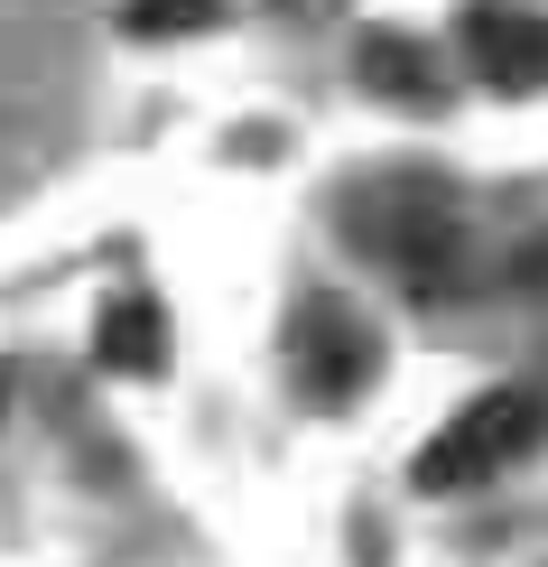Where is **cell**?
Here are the masks:
<instances>
[{
    "mask_svg": "<svg viewBox=\"0 0 548 567\" xmlns=\"http://www.w3.org/2000/svg\"><path fill=\"white\" fill-rule=\"evenodd\" d=\"M122 29L131 38H196V29H214V0H131Z\"/></svg>",
    "mask_w": 548,
    "mask_h": 567,
    "instance_id": "8992f818",
    "label": "cell"
},
{
    "mask_svg": "<svg viewBox=\"0 0 548 567\" xmlns=\"http://www.w3.org/2000/svg\"><path fill=\"white\" fill-rule=\"evenodd\" d=\"M93 353H103L112 372H158L168 363V317H158V298H112L103 326H93Z\"/></svg>",
    "mask_w": 548,
    "mask_h": 567,
    "instance_id": "277c9868",
    "label": "cell"
},
{
    "mask_svg": "<svg viewBox=\"0 0 548 567\" xmlns=\"http://www.w3.org/2000/svg\"><path fill=\"white\" fill-rule=\"evenodd\" d=\"M363 84L391 93V103H437V84H427V56L410 38H363Z\"/></svg>",
    "mask_w": 548,
    "mask_h": 567,
    "instance_id": "5b68a950",
    "label": "cell"
},
{
    "mask_svg": "<svg viewBox=\"0 0 548 567\" xmlns=\"http://www.w3.org/2000/svg\"><path fill=\"white\" fill-rule=\"evenodd\" d=\"M279 10H335V0H279Z\"/></svg>",
    "mask_w": 548,
    "mask_h": 567,
    "instance_id": "52a82bcc",
    "label": "cell"
},
{
    "mask_svg": "<svg viewBox=\"0 0 548 567\" xmlns=\"http://www.w3.org/2000/svg\"><path fill=\"white\" fill-rule=\"evenodd\" d=\"M465 56H474V75H493L503 93H539L548 84V19L511 10V0H474L465 10Z\"/></svg>",
    "mask_w": 548,
    "mask_h": 567,
    "instance_id": "7a4b0ae2",
    "label": "cell"
},
{
    "mask_svg": "<svg viewBox=\"0 0 548 567\" xmlns=\"http://www.w3.org/2000/svg\"><path fill=\"white\" fill-rule=\"evenodd\" d=\"M298 372L317 382V400H344L372 372V336L344 317L335 298H307V317H298Z\"/></svg>",
    "mask_w": 548,
    "mask_h": 567,
    "instance_id": "3957f363",
    "label": "cell"
},
{
    "mask_svg": "<svg viewBox=\"0 0 548 567\" xmlns=\"http://www.w3.org/2000/svg\"><path fill=\"white\" fill-rule=\"evenodd\" d=\"M539 429H548V400H539V391H484V400H465V410L418 446L410 484H418V493H474L484 475H503Z\"/></svg>",
    "mask_w": 548,
    "mask_h": 567,
    "instance_id": "6da1fadb",
    "label": "cell"
}]
</instances>
